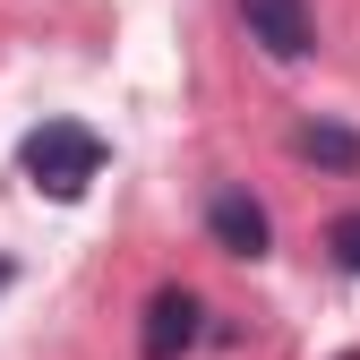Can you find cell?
Returning <instances> with one entry per match:
<instances>
[{
	"instance_id": "277c9868",
	"label": "cell",
	"mask_w": 360,
	"mask_h": 360,
	"mask_svg": "<svg viewBox=\"0 0 360 360\" xmlns=\"http://www.w3.org/2000/svg\"><path fill=\"white\" fill-rule=\"evenodd\" d=\"M198 318H206V309H198V292L163 283V292L146 300V326H138V352H146V360H180V352L198 343Z\"/></svg>"
},
{
	"instance_id": "ba28073f",
	"label": "cell",
	"mask_w": 360,
	"mask_h": 360,
	"mask_svg": "<svg viewBox=\"0 0 360 360\" xmlns=\"http://www.w3.org/2000/svg\"><path fill=\"white\" fill-rule=\"evenodd\" d=\"M343 360H360V352H343Z\"/></svg>"
},
{
	"instance_id": "8992f818",
	"label": "cell",
	"mask_w": 360,
	"mask_h": 360,
	"mask_svg": "<svg viewBox=\"0 0 360 360\" xmlns=\"http://www.w3.org/2000/svg\"><path fill=\"white\" fill-rule=\"evenodd\" d=\"M326 249H335L343 275H360V214H335V223H326Z\"/></svg>"
},
{
	"instance_id": "52a82bcc",
	"label": "cell",
	"mask_w": 360,
	"mask_h": 360,
	"mask_svg": "<svg viewBox=\"0 0 360 360\" xmlns=\"http://www.w3.org/2000/svg\"><path fill=\"white\" fill-rule=\"evenodd\" d=\"M9 283H18V266H9V257H0V292H9Z\"/></svg>"
},
{
	"instance_id": "7a4b0ae2",
	"label": "cell",
	"mask_w": 360,
	"mask_h": 360,
	"mask_svg": "<svg viewBox=\"0 0 360 360\" xmlns=\"http://www.w3.org/2000/svg\"><path fill=\"white\" fill-rule=\"evenodd\" d=\"M240 26L266 60H309L318 52V18H309V0H240Z\"/></svg>"
},
{
	"instance_id": "5b68a950",
	"label": "cell",
	"mask_w": 360,
	"mask_h": 360,
	"mask_svg": "<svg viewBox=\"0 0 360 360\" xmlns=\"http://www.w3.org/2000/svg\"><path fill=\"white\" fill-rule=\"evenodd\" d=\"M292 155L318 163V172H360V129H343V120H300L292 129Z\"/></svg>"
},
{
	"instance_id": "3957f363",
	"label": "cell",
	"mask_w": 360,
	"mask_h": 360,
	"mask_svg": "<svg viewBox=\"0 0 360 360\" xmlns=\"http://www.w3.org/2000/svg\"><path fill=\"white\" fill-rule=\"evenodd\" d=\"M206 240L223 257H266V240H275V223H266V206L249 189H214L206 198Z\"/></svg>"
},
{
	"instance_id": "6da1fadb",
	"label": "cell",
	"mask_w": 360,
	"mask_h": 360,
	"mask_svg": "<svg viewBox=\"0 0 360 360\" xmlns=\"http://www.w3.org/2000/svg\"><path fill=\"white\" fill-rule=\"evenodd\" d=\"M18 172L34 180L43 198H86L95 189V172H103V138L86 120H43V129H26V146H18Z\"/></svg>"
}]
</instances>
